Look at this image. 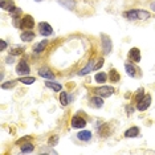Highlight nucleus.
<instances>
[{"instance_id":"33","label":"nucleus","mask_w":155,"mask_h":155,"mask_svg":"<svg viewBox=\"0 0 155 155\" xmlns=\"http://www.w3.org/2000/svg\"><path fill=\"white\" fill-rule=\"evenodd\" d=\"M28 139H31V137H29V135H28V137H24V138H21V139H19V140H17V144L23 143L24 140H28Z\"/></svg>"},{"instance_id":"5","label":"nucleus","mask_w":155,"mask_h":155,"mask_svg":"<svg viewBox=\"0 0 155 155\" xmlns=\"http://www.w3.org/2000/svg\"><path fill=\"white\" fill-rule=\"evenodd\" d=\"M16 72H17V74L19 76H25V74H28L29 73V66H28V64H27V61H20L19 64H17V66H16Z\"/></svg>"},{"instance_id":"18","label":"nucleus","mask_w":155,"mask_h":155,"mask_svg":"<svg viewBox=\"0 0 155 155\" xmlns=\"http://www.w3.org/2000/svg\"><path fill=\"white\" fill-rule=\"evenodd\" d=\"M45 86H47V87H51V89H53L54 91H60V90L62 89V86L60 85V84L51 82V81H48V82H45Z\"/></svg>"},{"instance_id":"26","label":"nucleus","mask_w":155,"mask_h":155,"mask_svg":"<svg viewBox=\"0 0 155 155\" xmlns=\"http://www.w3.org/2000/svg\"><path fill=\"white\" fill-rule=\"evenodd\" d=\"M16 85V81H8V82H4L2 85L3 89H11V87H13Z\"/></svg>"},{"instance_id":"16","label":"nucleus","mask_w":155,"mask_h":155,"mask_svg":"<svg viewBox=\"0 0 155 155\" xmlns=\"http://www.w3.org/2000/svg\"><path fill=\"white\" fill-rule=\"evenodd\" d=\"M138 134H139V129L138 127H131V129H129L125 133V137H127V138H135Z\"/></svg>"},{"instance_id":"32","label":"nucleus","mask_w":155,"mask_h":155,"mask_svg":"<svg viewBox=\"0 0 155 155\" xmlns=\"http://www.w3.org/2000/svg\"><path fill=\"white\" fill-rule=\"evenodd\" d=\"M0 48H2V51H5V48H7V43L4 40H0Z\"/></svg>"},{"instance_id":"8","label":"nucleus","mask_w":155,"mask_h":155,"mask_svg":"<svg viewBox=\"0 0 155 155\" xmlns=\"http://www.w3.org/2000/svg\"><path fill=\"white\" fill-rule=\"evenodd\" d=\"M129 58L131 60V61H134V62H139V61H140V52H139V49H138V48L130 49V52H129Z\"/></svg>"},{"instance_id":"12","label":"nucleus","mask_w":155,"mask_h":155,"mask_svg":"<svg viewBox=\"0 0 155 155\" xmlns=\"http://www.w3.org/2000/svg\"><path fill=\"white\" fill-rule=\"evenodd\" d=\"M77 137H78L80 140H90L91 139V133L87 131V130H85V131H80L78 134H77Z\"/></svg>"},{"instance_id":"30","label":"nucleus","mask_w":155,"mask_h":155,"mask_svg":"<svg viewBox=\"0 0 155 155\" xmlns=\"http://www.w3.org/2000/svg\"><path fill=\"white\" fill-rule=\"evenodd\" d=\"M57 140H58V137H57V135H54L53 138H51V139H49V143H51L52 146H54V144L57 143Z\"/></svg>"},{"instance_id":"27","label":"nucleus","mask_w":155,"mask_h":155,"mask_svg":"<svg viewBox=\"0 0 155 155\" xmlns=\"http://www.w3.org/2000/svg\"><path fill=\"white\" fill-rule=\"evenodd\" d=\"M23 51H24V49H23L21 47H16V48H13L12 51H11V54H12V56L21 54V53H23Z\"/></svg>"},{"instance_id":"10","label":"nucleus","mask_w":155,"mask_h":155,"mask_svg":"<svg viewBox=\"0 0 155 155\" xmlns=\"http://www.w3.org/2000/svg\"><path fill=\"white\" fill-rule=\"evenodd\" d=\"M0 5H2L3 9H5V11H9V12H12L13 9L16 8L15 4H13V2H11V0H2Z\"/></svg>"},{"instance_id":"21","label":"nucleus","mask_w":155,"mask_h":155,"mask_svg":"<svg viewBox=\"0 0 155 155\" xmlns=\"http://www.w3.org/2000/svg\"><path fill=\"white\" fill-rule=\"evenodd\" d=\"M19 81L23 84H25V85H32L35 81H36V78H35V77H20Z\"/></svg>"},{"instance_id":"20","label":"nucleus","mask_w":155,"mask_h":155,"mask_svg":"<svg viewBox=\"0 0 155 155\" xmlns=\"http://www.w3.org/2000/svg\"><path fill=\"white\" fill-rule=\"evenodd\" d=\"M125 69H126V72H127V74L130 77L135 76V68H134V66L130 64V62H126V64H125Z\"/></svg>"},{"instance_id":"13","label":"nucleus","mask_w":155,"mask_h":155,"mask_svg":"<svg viewBox=\"0 0 155 155\" xmlns=\"http://www.w3.org/2000/svg\"><path fill=\"white\" fill-rule=\"evenodd\" d=\"M47 44H48V41L47 40H44L43 43H38V44H36L35 45V48H33V52L36 54H38V53H41V52L45 49V47H47Z\"/></svg>"},{"instance_id":"31","label":"nucleus","mask_w":155,"mask_h":155,"mask_svg":"<svg viewBox=\"0 0 155 155\" xmlns=\"http://www.w3.org/2000/svg\"><path fill=\"white\" fill-rule=\"evenodd\" d=\"M102 64H104V60L100 58V60H98V62L96 64V66H94V69H100L101 66H102Z\"/></svg>"},{"instance_id":"19","label":"nucleus","mask_w":155,"mask_h":155,"mask_svg":"<svg viewBox=\"0 0 155 155\" xmlns=\"http://www.w3.org/2000/svg\"><path fill=\"white\" fill-rule=\"evenodd\" d=\"M72 100V97H69L68 98V96H66V93L65 91H62L61 94H60V101H61V105L62 106H66V105L69 104V101Z\"/></svg>"},{"instance_id":"17","label":"nucleus","mask_w":155,"mask_h":155,"mask_svg":"<svg viewBox=\"0 0 155 155\" xmlns=\"http://www.w3.org/2000/svg\"><path fill=\"white\" fill-rule=\"evenodd\" d=\"M35 38V33L31 32V31H27V32H23L21 33V40L23 41H31Z\"/></svg>"},{"instance_id":"1","label":"nucleus","mask_w":155,"mask_h":155,"mask_svg":"<svg viewBox=\"0 0 155 155\" xmlns=\"http://www.w3.org/2000/svg\"><path fill=\"white\" fill-rule=\"evenodd\" d=\"M94 93L98 94V96H101V97L107 98L114 93V87L113 86H100V87H96V89H94Z\"/></svg>"},{"instance_id":"25","label":"nucleus","mask_w":155,"mask_h":155,"mask_svg":"<svg viewBox=\"0 0 155 155\" xmlns=\"http://www.w3.org/2000/svg\"><path fill=\"white\" fill-rule=\"evenodd\" d=\"M107 78V76L105 74V73H97L96 74V81L97 82H105Z\"/></svg>"},{"instance_id":"23","label":"nucleus","mask_w":155,"mask_h":155,"mask_svg":"<svg viewBox=\"0 0 155 155\" xmlns=\"http://www.w3.org/2000/svg\"><path fill=\"white\" fill-rule=\"evenodd\" d=\"M102 98L100 97H94V98H91V105H93L94 107H102Z\"/></svg>"},{"instance_id":"24","label":"nucleus","mask_w":155,"mask_h":155,"mask_svg":"<svg viewBox=\"0 0 155 155\" xmlns=\"http://www.w3.org/2000/svg\"><path fill=\"white\" fill-rule=\"evenodd\" d=\"M119 74H118V72L115 69H113V70H110V80L113 81V82H117V81H119Z\"/></svg>"},{"instance_id":"6","label":"nucleus","mask_w":155,"mask_h":155,"mask_svg":"<svg viewBox=\"0 0 155 155\" xmlns=\"http://www.w3.org/2000/svg\"><path fill=\"white\" fill-rule=\"evenodd\" d=\"M38 29H40L41 36H51L53 33V29H52V27L48 23H40L38 24Z\"/></svg>"},{"instance_id":"22","label":"nucleus","mask_w":155,"mask_h":155,"mask_svg":"<svg viewBox=\"0 0 155 155\" xmlns=\"http://www.w3.org/2000/svg\"><path fill=\"white\" fill-rule=\"evenodd\" d=\"M33 151V144L32 143H25L21 146V153L28 154V153H32Z\"/></svg>"},{"instance_id":"9","label":"nucleus","mask_w":155,"mask_h":155,"mask_svg":"<svg viewBox=\"0 0 155 155\" xmlns=\"http://www.w3.org/2000/svg\"><path fill=\"white\" fill-rule=\"evenodd\" d=\"M38 76L40 77H44V78H48V80H53L54 78V74L51 69L48 68H41L38 69Z\"/></svg>"},{"instance_id":"4","label":"nucleus","mask_w":155,"mask_h":155,"mask_svg":"<svg viewBox=\"0 0 155 155\" xmlns=\"http://www.w3.org/2000/svg\"><path fill=\"white\" fill-rule=\"evenodd\" d=\"M151 105V96L150 94H146L142 100L138 102V105H137V109H138L139 111H144L147 107H149Z\"/></svg>"},{"instance_id":"36","label":"nucleus","mask_w":155,"mask_h":155,"mask_svg":"<svg viewBox=\"0 0 155 155\" xmlns=\"http://www.w3.org/2000/svg\"><path fill=\"white\" fill-rule=\"evenodd\" d=\"M35 2H41V0H35Z\"/></svg>"},{"instance_id":"2","label":"nucleus","mask_w":155,"mask_h":155,"mask_svg":"<svg viewBox=\"0 0 155 155\" xmlns=\"http://www.w3.org/2000/svg\"><path fill=\"white\" fill-rule=\"evenodd\" d=\"M33 25H35V20H33V17L29 15L24 16L21 23H20V28H21V29H32Z\"/></svg>"},{"instance_id":"34","label":"nucleus","mask_w":155,"mask_h":155,"mask_svg":"<svg viewBox=\"0 0 155 155\" xmlns=\"http://www.w3.org/2000/svg\"><path fill=\"white\" fill-rule=\"evenodd\" d=\"M7 64H12V62H13V58L12 57H7Z\"/></svg>"},{"instance_id":"28","label":"nucleus","mask_w":155,"mask_h":155,"mask_svg":"<svg viewBox=\"0 0 155 155\" xmlns=\"http://www.w3.org/2000/svg\"><path fill=\"white\" fill-rule=\"evenodd\" d=\"M144 97V94H143V89H139L138 90V93H137V96H135V102L138 104V102L142 100V98Z\"/></svg>"},{"instance_id":"14","label":"nucleus","mask_w":155,"mask_h":155,"mask_svg":"<svg viewBox=\"0 0 155 155\" xmlns=\"http://www.w3.org/2000/svg\"><path fill=\"white\" fill-rule=\"evenodd\" d=\"M94 66H96V64H94V61H93V60H91V61L89 62V64H87L86 68H84V69H82V70H81V72L78 73V74H80V76L87 74V73H90L91 70H94Z\"/></svg>"},{"instance_id":"15","label":"nucleus","mask_w":155,"mask_h":155,"mask_svg":"<svg viewBox=\"0 0 155 155\" xmlns=\"http://www.w3.org/2000/svg\"><path fill=\"white\" fill-rule=\"evenodd\" d=\"M57 2L62 7H65V8H68V9H73V8H74V0H57Z\"/></svg>"},{"instance_id":"11","label":"nucleus","mask_w":155,"mask_h":155,"mask_svg":"<svg viewBox=\"0 0 155 155\" xmlns=\"http://www.w3.org/2000/svg\"><path fill=\"white\" fill-rule=\"evenodd\" d=\"M123 17L130 19V20H137L138 19V9H131V11L123 12Z\"/></svg>"},{"instance_id":"3","label":"nucleus","mask_w":155,"mask_h":155,"mask_svg":"<svg viewBox=\"0 0 155 155\" xmlns=\"http://www.w3.org/2000/svg\"><path fill=\"white\" fill-rule=\"evenodd\" d=\"M102 52H104V54H109L111 52V40L109 38V36H106V35H102Z\"/></svg>"},{"instance_id":"35","label":"nucleus","mask_w":155,"mask_h":155,"mask_svg":"<svg viewBox=\"0 0 155 155\" xmlns=\"http://www.w3.org/2000/svg\"><path fill=\"white\" fill-rule=\"evenodd\" d=\"M150 7H151V8H153L154 11H155V2H153V3H151V5H150Z\"/></svg>"},{"instance_id":"7","label":"nucleus","mask_w":155,"mask_h":155,"mask_svg":"<svg viewBox=\"0 0 155 155\" xmlns=\"http://www.w3.org/2000/svg\"><path fill=\"white\" fill-rule=\"evenodd\" d=\"M72 126L74 129H82L86 126V121L84 118H81L80 115H76V117H73V119H72Z\"/></svg>"},{"instance_id":"29","label":"nucleus","mask_w":155,"mask_h":155,"mask_svg":"<svg viewBox=\"0 0 155 155\" xmlns=\"http://www.w3.org/2000/svg\"><path fill=\"white\" fill-rule=\"evenodd\" d=\"M11 15H12L13 19H16L17 16H20V15H21V9H20V8H17V7H16V8H15V9H13V11L11 12Z\"/></svg>"}]
</instances>
